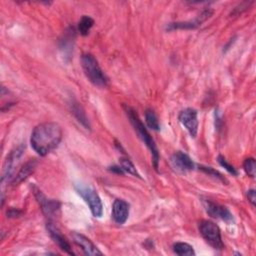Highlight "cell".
Returning <instances> with one entry per match:
<instances>
[{
	"label": "cell",
	"mask_w": 256,
	"mask_h": 256,
	"mask_svg": "<svg viewBox=\"0 0 256 256\" xmlns=\"http://www.w3.org/2000/svg\"><path fill=\"white\" fill-rule=\"evenodd\" d=\"M36 165H37V162L35 161V159L30 160L27 163H25L24 166L19 170L17 175L12 179L11 184L17 185V184L21 183L23 180H25L35 170Z\"/></svg>",
	"instance_id": "obj_16"
},
{
	"label": "cell",
	"mask_w": 256,
	"mask_h": 256,
	"mask_svg": "<svg viewBox=\"0 0 256 256\" xmlns=\"http://www.w3.org/2000/svg\"><path fill=\"white\" fill-rule=\"evenodd\" d=\"M170 162L172 167L178 172H187L194 168V163L191 158L181 151L175 152L171 156Z\"/></svg>",
	"instance_id": "obj_10"
},
{
	"label": "cell",
	"mask_w": 256,
	"mask_h": 256,
	"mask_svg": "<svg viewBox=\"0 0 256 256\" xmlns=\"http://www.w3.org/2000/svg\"><path fill=\"white\" fill-rule=\"evenodd\" d=\"M93 24H94V20L91 17L84 15L78 24V30H79L80 34L83 36H86L89 33Z\"/></svg>",
	"instance_id": "obj_18"
},
{
	"label": "cell",
	"mask_w": 256,
	"mask_h": 256,
	"mask_svg": "<svg viewBox=\"0 0 256 256\" xmlns=\"http://www.w3.org/2000/svg\"><path fill=\"white\" fill-rule=\"evenodd\" d=\"M75 38V30L73 27H69L63 35V38L60 41V49L65 56H70L73 50V43Z\"/></svg>",
	"instance_id": "obj_15"
},
{
	"label": "cell",
	"mask_w": 256,
	"mask_h": 256,
	"mask_svg": "<svg viewBox=\"0 0 256 256\" xmlns=\"http://www.w3.org/2000/svg\"><path fill=\"white\" fill-rule=\"evenodd\" d=\"M71 236L73 238V241L83 250L86 255H102V252L94 245V243L84 235L74 232L71 234Z\"/></svg>",
	"instance_id": "obj_11"
},
{
	"label": "cell",
	"mask_w": 256,
	"mask_h": 256,
	"mask_svg": "<svg viewBox=\"0 0 256 256\" xmlns=\"http://www.w3.org/2000/svg\"><path fill=\"white\" fill-rule=\"evenodd\" d=\"M199 231L202 237L214 249L221 250L224 247L219 227L212 221L203 220L199 223Z\"/></svg>",
	"instance_id": "obj_4"
},
{
	"label": "cell",
	"mask_w": 256,
	"mask_h": 256,
	"mask_svg": "<svg viewBox=\"0 0 256 256\" xmlns=\"http://www.w3.org/2000/svg\"><path fill=\"white\" fill-rule=\"evenodd\" d=\"M203 205L205 207L206 212L211 217L216 218V219H221L226 222H230L233 220L231 212L226 207L219 205L217 203H214L208 199L203 200Z\"/></svg>",
	"instance_id": "obj_8"
},
{
	"label": "cell",
	"mask_w": 256,
	"mask_h": 256,
	"mask_svg": "<svg viewBox=\"0 0 256 256\" xmlns=\"http://www.w3.org/2000/svg\"><path fill=\"white\" fill-rule=\"evenodd\" d=\"M76 190L83 197L85 202L89 205V208L93 216L101 217L103 214V205L97 192L93 188L83 185L76 186Z\"/></svg>",
	"instance_id": "obj_5"
},
{
	"label": "cell",
	"mask_w": 256,
	"mask_h": 256,
	"mask_svg": "<svg viewBox=\"0 0 256 256\" xmlns=\"http://www.w3.org/2000/svg\"><path fill=\"white\" fill-rule=\"evenodd\" d=\"M71 111L72 113L74 114V116L78 119V121L83 125L85 126L87 129L90 128V125H89V122H88V119L86 117V114L83 110V108L81 107V105L77 102H72L71 103Z\"/></svg>",
	"instance_id": "obj_17"
},
{
	"label": "cell",
	"mask_w": 256,
	"mask_h": 256,
	"mask_svg": "<svg viewBox=\"0 0 256 256\" xmlns=\"http://www.w3.org/2000/svg\"><path fill=\"white\" fill-rule=\"evenodd\" d=\"M25 146H19L17 148H15L13 151H11V153L9 154V156L6 159L5 165H4V173L2 176V182L5 180H9L11 179L15 170V167L17 166L19 159L21 158L23 152H24Z\"/></svg>",
	"instance_id": "obj_9"
},
{
	"label": "cell",
	"mask_w": 256,
	"mask_h": 256,
	"mask_svg": "<svg viewBox=\"0 0 256 256\" xmlns=\"http://www.w3.org/2000/svg\"><path fill=\"white\" fill-rule=\"evenodd\" d=\"M34 195L40 204V207L45 214V216L49 219V221L55 219L60 213V203L56 200L48 199L39 189L34 188Z\"/></svg>",
	"instance_id": "obj_6"
},
{
	"label": "cell",
	"mask_w": 256,
	"mask_h": 256,
	"mask_svg": "<svg viewBox=\"0 0 256 256\" xmlns=\"http://www.w3.org/2000/svg\"><path fill=\"white\" fill-rule=\"evenodd\" d=\"M81 63L86 77L92 84L98 87H105L107 85L108 79L93 55L83 54L81 57Z\"/></svg>",
	"instance_id": "obj_3"
},
{
	"label": "cell",
	"mask_w": 256,
	"mask_h": 256,
	"mask_svg": "<svg viewBox=\"0 0 256 256\" xmlns=\"http://www.w3.org/2000/svg\"><path fill=\"white\" fill-rule=\"evenodd\" d=\"M178 118L182 125L188 130L190 135L192 137H195L198 131L197 111L192 108H186L180 112Z\"/></svg>",
	"instance_id": "obj_7"
},
{
	"label": "cell",
	"mask_w": 256,
	"mask_h": 256,
	"mask_svg": "<svg viewBox=\"0 0 256 256\" xmlns=\"http://www.w3.org/2000/svg\"><path fill=\"white\" fill-rule=\"evenodd\" d=\"M21 212L20 211H16V210H13V209H11L7 214L9 215V217H16V216H18L19 214H20Z\"/></svg>",
	"instance_id": "obj_27"
},
{
	"label": "cell",
	"mask_w": 256,
	"mask_h": 256,
	"mask_svg": "<svg viewBox=\"0 0 256 256\" xmlns=\"http://www.w3.org/2000/svg\"><path fill=\"white\" fill-rule=\"evenodd\" d=\"M243 168L245 172L248 174V176L254 178L256 173V165H255V159L254 158H247L245 159L243 163Z\"/></svg>",
	"instance_id": "obj_22"
},
{
	"label": "cell",
	"mask_w": 256,
	"mask_h": 256,
	"mask_svg": "<svg viewBox=\"0 0 256 256\" xmlns=\"http://www.w3.org/2000/svg\"><path fill=\"white\" fill-rule=\"evenodd\" d=\"M47 230L51 236V238L54 240V242L59 246V248L61 250H63L64 252H66L69 255H74L72 248L70 246V244L68 243V241L64 238V236L60 233V231L57 229V227H55V225L49 221L47 223Z\"/></svg>",
	"instance_id": "obj_13"
},
{
	"label": "cell",
	"mask_w": 256,
	"mask_h": 256,
	"mask_svg": "<svg viewBox=\"0 0 256 256\" xmlns=\"http://www.w3.org/2000/svg\"><path fill=\"white\" fill-rule=\"evenodd\" d=\"M119 162H120V167L124 170V172H127L131 175L139 177V174H138L134 164L128 158H121Z\"/></svg>",
	"instance_id": "obj_21"
},
{
	"label": "cell",
	"mask_w": 256,
	"mask_h": 256,
	"mask_svg": "<svg viewBox=\"0 0 256 256\" xmlns=\"http://www.w3.org/2000/svg\"><path fill=\"white\" fill-rule=\"evenodd\" d=\"M247 197H248V200L249 202L254 206L255 205V202H256V195H255V190L251 189L249 191H247Z\"/></svg>",
	"instance_id": "obj_25"
},
{
	"label": "cell",
	"mask_w": 256,
	"mask_h": 256,
	"mask_svg": "<svg viewBox=\"0 0 256 256\" xmlns=\"http://www.w3.org/2000/svg\"><path fill=\"white\" fill-rule=\"evenodd\" d=\"M218 162L220 163L221 166H223V167H224L229 173H231L232 175H235V176L238 175V171L236 170V168H235L233 165H231L230 163H228L227 160H226L223 156H221V155L218 156Z\"/></svg>",
	"instance_id": "obj_23"
},
{
	"label": "cell",
	"mask_w": 256,
	"mask_h": 256,
	"mask_svg": "<svg viewBox=\"0 0 256 256\" xmlns=\"http://www.w3.org/2000/svg\"><path fill=\"white\" fill-rule=\"evenodd\" d=\"M200 169L201 170H203L204 172H206L207 174H209V175H211V176H213V177H215V178H218L219 180H221V181H223V182H226V179L218 172V171H216V170H214L213 168H211V167H204V166H200Z\"/></svg>",
	"instance_id": "obj_24"
},
{
	"label": "cell",
	"mask_w": 256,
	"mask_h": 256,
	"mask_svg": "<svg viewBox=\"0 0 256 256\" xmlns=\"http://www.w3.org/2000/svg\"><path fill=\"white\" fill-rule=\"evenodd\" d=\"M212 14V11L210 10H205L199 15L198 18H196L194 21L190 22H177V23H170L167 26V30H174V29H193L201 25L202 22H204L207 18L210 17Z\"/></svg>",
	"instance_id": "obj_14"
},
{
	"label": "cell",
	"mask_w": 256,
	"mask_h": 256,
	"mask_svg": "<svg viewBox=\"0 0 256 256\" xmlns=\"http://www.w3.org/2000/svg\"><path fill=\"white\" fill-rule=\"evenodd\" d=\"M173 250L178 255H195L193 247L184 242H177L173 245Z\"/></svg>",
	"instance_id": "obj_20"
},
{
	"label": "cell",
	"mask_w": 256,
	"mask_h": 256,
	"mask_svg": "<svg viewBox=\"0 0 256 256\" xmlns=\"http://www.w3.org/2000/svg\"><path fill=\"white\" fill-rule=\"evenodd\" d=\"M124 108H125V111H126V114H127L128 118H129L132 126L134 127V130L138 134L139 138L146 144V146L151 151L153 164H154L155 169L157 170L158 169V162H159V152H158V149H157V146H156L154 140L152 139L149 132L145 128L144 124L141 122V120H140L139 116L137 115V113L135 112V110L132 109L129 106H124Z\"/></svg>",
	"instance_id": "obj_2"
},
{
	"label": "cell",
	"mask_w": 256,
	"mask_h": 256,
	"mask_svg": "<svg viewBox=\"0 0 256 256\" xmlns=\"http://www.w3.org/2000/svg\"><path fill=\"white\" fill-rule=\"evenodd\" d=\"M145 120H146V123H147L148 127L151 128L152 130L158 131L160 129L158 118H157L155 112L152 109H147L146 110V112H145Z\"/></svg>",
	"instance_id": "obj_19"
},
{
	"label": "cell",
	"mask_w": 256,
	"mask_h": 256,
	"mask_svg": "<svg viewBox=\"0 0 256 256\" xmlns=\"http://www.w3.org/2000/svg\"><path fill=\"white\" fill-rule=\"evenodd\" d=\"M62 139V129L56 122H44L37 125L30 138V143L35 152L45 156L59 145Z\"/></svg>",
	"instance_id": "obj_1"
},
{
	"label": "cell",
	"mask_w": 256,
	"mask_h": 256,
	"mask_svg": "<svg viewBox=\"0 0 256 256\" xmlns=\"http://www.w3.org/2000/svg\"><path fill=\"white\" fill-rule=\"evenodd\" d=\"M110 170L112 172L117 173V174H124V170L120 167V165L119 166H112V167H110Z\"/></svg>",
	"instance_id": "obj_26"
},
{
	"label": "cell",
	"mask_w": 256,
	"mask_h": 256,
	"mask_svg": "<svg viewBox=\"0 0 256 256\" xmlns=\"http://www.w3.org/2000/svg\"><path fill=\"white\" fill-rule=\"evenodd\" d=\"M129 216V204L122 199H116L112 206V217L118 224H124Z\"/></svg>",
	"instance_id": "obj_12"
}]
</instances>
